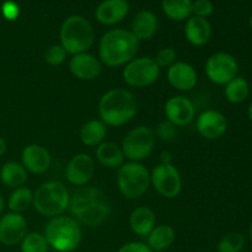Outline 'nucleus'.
Returning <instances> with one entry per match:
<instances>
[{
    "label": "nucleus",
    "mask_w": 252,
    "mask_h": 252,
    "mask_svg": "<svg viewBox=\"0 0 252 252\" xmlns=\"http://www.w3.org/2000/svg\"><path fill=\"white\" fill-rule=\"evenodd\" d=\"M69 212L80 225L97 228L111 216L110 199L95 186L78 187L69 202Z\"/></svg>",
    "instance_id": "nucleus-1"
},
{
    "label": "nucleus",
    "mask_w": 252,
    "mask_h": 252,
    "mask_svg": "<svg viewBox=\"0 0 252 252\" xmlns=\"http://www.w3.org/2000/svg\"><path fill=\"white\" fill-rule=\"evenodd\" d=\"M139 41L125 29H113L106 32L98 43V58L110 68L129 63L138 52Z\"/></svg>",
    "instance_id": "nucleus-2"
},
{
    "label": "nucleus",
    "mask_w": 252,
    "mask_h": 252,
    "mask_svg": "<svg viewBox=\"0 0 252 252\" xmlns=\"http://www.w3.org/2000/svg\"><path fill=\"white\" fill-rule=\"evenodd\" d=\"M138 111L135 96L123 88L111 89L98 101L100 120L110 127H121L129 122Z\"/></svg>",
    "instance_id": "nucleus-3"
},
{
    "label": "nucleus",
    "mask_w": 252,
    "mask_h": 252,
    "mask_svg": "<svg viewBox=\"0 0 252 252\" xmlns=\"http://www.w3.org/2000/svg\"><path fill=\"white\" fill-rule=\"evenodd\" d=\"M49 248L57 252H73L83 240L81 225L69 216H57L49 219L43 233Z\"/></svg>",
    "instance_id": "nucleus-4"
},
{
    "label": "nucleus",
    "mask_w": 252,
    "mask_h": 252,
    "mask_svg": "<svg viewBox=\"0 0 252 252\" xmlns=\"http://www.w3.org/2000/svg\"><path fill=\"white\" fill-rule=\"evenodd\" d=\"M70 193L61 181H47L33 192V208L47 218L62 216L69 208Z\"/></svg>",
    "instance_id": "nucleus-5"
},
{
    "label": "nucleus",
    "mask_w": 252,
    "mask_h": 252,
    "mask_svg": "<svg viewBox=\"0 0 252 252\" xmlns=\"http://www.w3.org/2000/svg\"><path fill=\"white\" fill-rule=\"evenodd\" d=\"M59 37L62 47L65 49L66 53L74 56L85 53L93 47L95 33L91 24L85 17L73 15L63 22Z\"/></svg>",
    "instance_id": "nucleus-6"
},
{
    "label": "nucleus",
    "mask_w": 252,
    "mask_h": 252,
    "mask_svg": "<svg viewBox=\"0 0 252 252\" xmlns=\"http://www.w3.org/2000/svg\"><path fill=\"white\" fill-rule=\"evenodd\" d=\"M117 186L126 198H140L150 187L149 170L142 162H125L118 169Z\"/></svg>",
    "instance_id": "nucleus-7"
},
{
    "label": "nucleus",
    "mask_w": 252,
    "mask_h": 252,
    "mask_svg": "<svg viewBox=\"0 0 252 252\" xmlns=\"http://www.w3.org/2000/svg\"><path fill=\"white\" fill-rule=\"evenodd\" d=\"M155 132L148 126H138L122 140V152L129 161L140 162L148 159L155 147Z\"/></svg>",
    "instance_id": "nucleus-8"
},
{
    "label": "nucleus",
    "mask_w": 252,
    "mask_h": 252,
    "mask_svg": "<svg viewBox=\"0 0 252 252\" xmlns=\"http://www.w3.org/2000/svg\"><path fill=\"white\" fill-rule=\"evenodd\" d=\"M161 69L152 57L133 58L123 68L122 76L127 85L132 88H147L153 85L159 79Z\"/></svg>",
    "instance_id": "nucleus-9"
},
{
    "label": "nucleus",
    "mask_w": 252,
    "mask_h": 252,
    "mask_svg": "<svg viewBox=\"0 0 252 252\" xmlns=\"http://www.w3.org/2000/svg\"><path fill=\"white\" fill-rule=\"evenodd\" d=\"M150 185L161 197L172 199L182 189V177L174 164L159 162L150 172Z\"/></svg>",
    "instance_id": "nucleus-10"
},
{
    "label": "nucleus",
    "mask_w": 252,
    "mask_h": 252,
    "mask_svg": "<svg viewBox=\"0 0 252 252\" xmlns=\"http://www.w3.org/2000/svg\"><path fill=\"white\" fill-rule=\"evenodd\" d=\"M206 75L217 85H226L238 76L239 64L235 57L226 52H217L212 54L204 65Z\"/></svg>",
    "instance_id": "nucleus-11"
},
{
    "label": "nucleus",
    "mask_w": 252,
    "mask_h": 252,
    "mask_svg": "<svg viewBox=\"0 0 252 252\" xmlns=\"http://www.w3.org/2000/svg\"><path fill=\"white\" fill-rule=\"evenodd\" d=\"M95 175V160L86 153H79L69 160L65 169L66 181L76 187L86 186Z\"/></svg>",
    "instance_id": "nucleus-12"
},
{
    "label": "nucleus",
    "mask_w": 252,
    "mask_h": 252,
    "mask_svg": "<svg viewBox=\"0 0 252 252\" xmlns=\"http://www.w3.org/2000/svg\"><path fill=\"white\" fill-rule=\"evenodd\" d=\"M27 234V221L22 214L10 213L0 217V243L5 246H15Z\"/></svg>",
    "instance_id": "nucleus-13"
},
{
    "label": "nucleus",
    "mask_w": 252,
    "mask_h": 252,
    "mask_svg": "<svg viewBox=\"0 0 252 252\" xmlns=\"http://www.w3.org/2000/svg\"><path fill=\"white\" fill-rule=\"evenodd\" d=\"M164 112L169 122L174 123L176 127H185L194 120L196 108L189 97L177 95L166 101Z\"/></svg>",
    "instance_id": "nucleus-14"
},
{
    "label": "nucleus",
    "mask_w": 252,
    "mask_h": 252,
    "mask_svg": "<svg viewBox=\"0 0 252 252\" xmlns=\"http://www.w3.org/2000/svg\"><path fill=\"white\" fill-rule=\"evenodd\" d=\"M196 129L206 139L216 140L225 134L228 129V121L219 111L207 110L197 117Z\"/></svg>",
    "instance_id": "nucleus-15"
},
{
    "label": "nucleus",
    "mask_w": 252,
    "mask_h": 252,
    "mask_svg": "<svg viewBox=\"0 0 252 252\" xmlns=\"http://www.w3.org/2000/svg\"><path fill=\"white\" fill-rule=\"evenodd\" d=\"M69 70L73 74V76H75L79 80L91 81L100 76L102 65H101L100 59L85 52V53L71 56L69 61Z\"/></svg>",
    "instance_id": "nucleus-16"
},
{
    "label": "nucleus",
    "mask_w": 252,
    "mask_h": 252,
    "mask_svg": "<svg viewBox=\"0 0 252 252\" xmlns=\"http://www.w3.org/2000/svg\"><path fill=\"white\" fill-rule=\"evenodd\" d=\"M21 164L27 172L41 175L51 167L52 157L43 145L29 144L21 153Z\"/></svg>",
    "instance_id": "nucleus-17"
},
{
    "label": "nucleus",
    "mask_w": 252,
    "mask_h": 252,
    "mask_svg": "<svg viewBox=\"0 0 252 252\" xmlns=\"http://www.w3.org/2000/svg\"><path fill=\"white\" fill-rule=\"evenodd\" d=\"M167 81L179 91H191L197 85V71L186 62H176L167 68Z\"/></svg>",
    "instance_id": "nucleus-18"
},
{
    "label": "nucleus",
    "mask_w": 252,
    "mask_h": 252,
    "mask_svg": "<svg viewBox=\"0 0 252 252\" xmlns=\"http://www.w3.org/2000/svg\"><path fill=\"white\" fill-rule=\"evenodd\" d=\"M128 11L129 4L127 0H105L97 6L95 16L100 24L111 26L122 21Z\"/></svg>",
    "instance_id": "nucleus-19"
},
{
    "label": "nucleus",
    "mask_w": 252,
    "mask_h": 252,
    "mask_svg": "<svg viewBox=\"0 0 252 252\" xmlns=\"http://www.w3.org/2000/svg\"><path fill=\"white\" fill-rule=\"evenodd\" d=\"M185 36L187 41L196 47L204 46L212 37V26L204 17L191 16L185 26Z\"/></svg>",
    "instance_id": "nucleus-20"
},
{
    "label": "nucleus",
    "mask_w": 252,
    "mask_h": 252,
    "mask_svg": "<svg viewBox=\"0 0 252 252\" xmlns=\"http://www.w3.org/2000/svg\"><path fill=\"white\" fill-rule=\"evenodd\" d=\"M157 217L154 211L149 207H138L130 213L129 226L135 235L140 238H147L150 231L155 228Z\"/></svg>",
    "instance_id": "nucleus-21"
},
{
    "label": "nucleus",
    "mask_w": 252,
    "mask_h": 252,
    "mask_svg": "<svg viewBox=\"0 0 252 252\" xmlns=\"http://www.w3.org/2000/svg\"><path fill=\"white\" fill-rule=\"evenodd\" d=\"M158 31V19L149 10L139 11L132 22L130 32L138 41H147L154 37Z\"/></svg>",
    "instance_id": "nucleus-22"
},
{
    "label": "nucleus",
    "mask_w": 252,
    "mask_h": 252,
    "mask_svg": "<svg viewBox=\"0 0 252 252\" xmlns=\"http://www.w3.org/2000/svg\"><path fill=\"white\" fill-rule=\"evenodd\" d=\"M96 160L106 169H120L125 164L122 148L113 142H103L96 147Z\"/></svg>",
    "instance_id": "nucleus-23"
},
{
    "label": "nucleus",
    "mask_w": 252,
    "mask_h": 252,
    "mask_svg": "<svg viewBox=\"0 0 252 252\" xmlns=\"http://www.w3.org/2000/svg\"><path fill=\"white\" fill-rule=\"evenodd\" d=\"M29 172L21 162L7 161L0 169V181L9 189H19L25 186Z\"/></svg>",
    "instance_id": "nucleus-24"
},
{
    "label": "nucleus",
    "mask_w": 252,
    "mask_h": 252,
    "mask_svg": "<svg viewBox=\"0 0 252 252\" xmlns=\"http://www.w3.org/2000/svg\"><path fill=\"white\" fill-rule=\"evenodd\" d=\"M175 229L167 224H161L155 225V228L147 236V245L154 252L165 251L175 243Z\"/></svg>",
    "instance_id": "nucleus-25"
},
{
    "label": "nucleus",
    "mask_w": 252,
    "mask_h": 252,
    "mask_svg": "<svg viewBox=\"0 0 252 252\" xmlns=\"http://www.w3.org/2000/svg\"><path fill=\"white\" fill-rule=\"evenodd\" d=\"M107 134V127L101 120L88 121L80 128L79 137L81 143L86 147H98L101 143L105 142V137Z\"/></svg>",
    "instance_id": "nucleus-26"
},
{
    "label": "nucleus",
    "mask_w": 252,
    "mask_h": 252,
    "mask_svg": "<svg viewBox=\"0 0 252 252\" xmlns=\"http://www.w3.org/2000/svg\"><path fill=\"white\" fill-rule=\"evenodd\" d=\"M33 203V192L29 187H19L10 193L7 198V208L12 213L21 214Z\"/></svg>",
    "instance_id": "nucleus-27"
},
{
    "label": "nucleus",
    "mask_w": 252,
    "mask_h": 252,
    "mask_svg": "<svg viewBox=\"0 0 252 252\" xmlns=\"http://www.w3.org/2000/svg\"><path fill=\"white\" fill-rule=\"evenodd\" d=\"M249 94H250V85H249V81L243 76L234 78L224 88L225 98L231 103L244 102L248 98Z\"/></svg>",
    "instance_id": "nucleus-28"
},
{
    "label": "nucleus",
    "mask_w": 252,
    "mask_h": 252,
    "mask_svg": "<svg viewBox=\"0 0 252 252\" xmlns=\"http://www.w3.org/2000/svg\"><path fill=\"white\" fill-rule=\"evenodd\" d=\"M162 11L174 21L189 19L192 15V0H162Z\"/></svg>",
    "instance_id": "nucleus-29"
},
{
    "label": "nucleus",
    "mask_w": 252,
    "mask_h": 252,
    "mask_svg": "<svg viewBox=\"0 0 252 252\" xmlns=\"http://www.w3.org/2000/svg\"><path fill=\"white\" fill-rule=\"evenodd\" d=\"M20 250L21 252H48L49 245L43 234L32 231L27 233L22 239L20 243Z\"/></svg>",
    "instance_id": "nucleus-30"
},
{
    "label": "nucleus",
    "mask_w": 252,
    "mask_h": 252,
    "mask_svg": "<svg viewBox=\"0 0 252 252\" xmlns=\"http://www.w3.org/2000/svg\"><path fill=\"white\" fill-rule=\"evenodd\" d=\"M246 245V238L239 231L225 234L218 243V252H241Z\"/></svg>",
    "instance_id": "nucleus-31"
},
{
    "label": "nucleus",
    "mask_w": 252,
    "mask_h": 252,
    "mask_svg": "<svg viewBox=\"0 0 252 252\" xmlns=\"http://www.w3.org/2000/svg\"><path fill=\"white\" fill-rule=\"evenodd\" d=\"M66 56H68V53L62 47V44H53L44 53V61L48 65L59 66L65 62Z\"/></svg>",
    "instance_id": "nucleus-32"
},
{
    "label": "nucleus",
    "mask_w": 252,
    "mask_h": 252,
    "mask_svg": "<svg viewBox=\"0 0 252 252\" xmlns=\"http://www.w3.org/2000/svg\"><path fill=\"white\" fill-rule=\"evenodd\" d=\"M176 57L177 53L172 47H165V48H161L158 52L154 61L160 69L170 68L172 64L176 63Z\"/></svg>",
    "instance_id": "nucleus-33"
},
{
    "label": "nucleus",
    "mask_w": 252,
    "mask_h": 252,
    "mask_svg": "<svg viewBox=\"0 0 252 252\" xmlns=\"http://www.w3.org/2000/svg\"><path fill=\"white\" fill-rule=\"evenodd\" d=\"M177 134V127L174 123L169 122V121H162L158 125L157 130H155V135L159 137L160 139L164 142H171L175 139Z\"/></svg>",
    "instance_id": "nucleus-34"
},
{
    "label": "nucleus",
    "mask_w": 252,
    "mask_h": 252,
    "mask_svg": "<svg viewBox=\"0 0 252 252\" xmlns=\"http://www.w3.org/2000/svg\"><path fill=\"white\" fill-rule=\"evenodd\" d=\"M213 10L214 6L211 0H196V1H192V14H193V16L204 17L206 19L207 16H209L213 12Z\"/></svg>",
    "instance_id": "nucleus-35"
},
{
    "label": "nucleus",
    "mask_w": 252,
    "mask_h": 252,
    "mask_svg": "<svg viewBox=\"0 0 252 252\" xmlns=\"http://www.w3.org/2000/svg\"><path fill=\"white\" fill-rule=\"evenodd\" d=\"M1 12L5 19L9 20V21H14V20H16L19 17L20 7L12 0H6L1 6Z\"/></svg>",
    "instance_id": "nucleus-36"
},
{
    "label": "nucleus",
    "mask_w": 252,
    "mask_h": 252,
    "mask_svg": "<svg viewBox=\"0 0 252 252\" xmlns=\"http://www.w3.org/2000/svg\"><path fill=\"white\" fill-rule=\"evenodd\" d=\"M117 252H154L145 243L140 241H130L118 249Z\"/></svg>",
    "instance_id": "nucleus-37"
},
{
    "label": "nucleus",
    "mask_w": 252,
    "mask_h": 252,
    "mask_svg": "<svg viewBox=\"0 0 252 252\" xmlns=\"http://www.w3.org/2000/svg\"><path fill=\"white\" fill-rule=\"evenodd\" d=\"M160 162H162V164H172L171 153L167 152V150L162 152L161 155H160Z\"/></svg>",
    "instance_id": "nucleus-38"
},
{
    "label": "nucleus",
    "mask_w": 252,
    "mask_h": 252,
    "mask_svg": "<svg viewBox=\"0 0 252 252\" xmlns=\"http://www.w3.org/2000/svg\"><path fill=\"white\" fill-rule=\"evenodd\" d=\"M6 149H7L6 142H5L4 138L0 137V158H1L5 153H6Z\"/></svg>",
    "instance_id": "nucleus-39"
},
{
    "label": "nucleus",
    "mask_w": 252,
    "mask_h": 252,
    "mask_svg": "<svg viewBox=\"0 0 252 252\" xmlns=\"http://www.w3.org/2000/svg\"><path fill=\"white\" fill-rule=\"evenodd\" d=\"M4 207H5V199L4 197L1 196V193H0V217H1L2 212H4Z\"/></svg>",
    "instance_id": "nucleus-40"
},
{
    "label": "nucleus",
    "mask_w": 252,
    "mask_h": 252,
    "mask_svg": "<svg viewBox=\"0 0 252 252\" xmlns=\"http://www.w3.org/2000/svg\"><path fill=\"white\" fill-rule=\"evenodd\" d=\"M248 115H249V118H250V121H251V122H252V102L250 103V106H249Z\"/></svg>",
    "instance_id": "nucleus-41"
},
{
    "label": "nucleus",
    "mask_w": 252,
    "mask_h": 252,
    "mask_svg": "<svg viewBox=\"0 0 252 252\" xmlns=\"http://www.w3.org/2000/svg\"><path fill=\"white\" fill-rule=\"evenodd\" d=\"M249 235H250V240H251V243H252V223H251V225H250V229H249Z\"/></svg>",
    "instance_id": "nucleus-42"
},
{
    "label": "nucleus",
    "mask_w": 252,
    "mask_h": 252,
    "mask_svg": "<svg viewBox=\"0 0 252 252\" xmlns=\"http://www.w3.org/2000/svg\"><path fill=\"white\" fill-rule=\"evenodd\" d=\"M250 26H251V29H252V16H251V19H250Z\"/></svg>",
    "instance_id": "nucleus-43"
}]
</instances>
